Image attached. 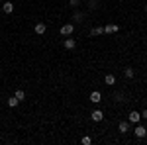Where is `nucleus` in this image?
<instances>
[{
	"label": "nucleus",
	"mask_w": 147,
	"mask_h": 145,
	"mask_svg": "<svg viewBox=\"0 0 147 145\" xmlns=\"http://www.w3.org/2000/svg\"><path fill=\"white\" fill-rule=\"evenodd\" d=\"M118 129H120V134H127V132H129V122L122 120V122L118 123Z\"/></svg>",
	"instance_id": "1a4fd4ad"
},
{
	"label": "nucleus",
	"mask_w": 147,
	"mask_h": 145,
	"mask_svg": "<svg viewBox=\"0 0 147 145\" xmlns=\"http://www.w3.org/2000/svg\"><path fill=\"white\" fill-rule=\"evenodd\" d=\"M63 47H65V49H67V51H73V49H75V47H77V39H75V37H65V39H63Z\"/></svg>",
	"instance_id": "7ed1b4c3"
},
{
	"label": "nucleus",
	"mask_w": 147,
	"mask_h": 145,
	"mask_svg": "<svg viewBox=\"0 0 147 145\" xmlns=\"http://www.w3.org/2000/svg\"><path fill=\"white\" fill-rule=\"evenodd\" d=\"M141 120H147V108L143 112H141Z\"/></svg>",
	"instance_id": "412c9836"
},
{
	"label": "nucleus",
	"mask_w": 147,
	"mask_h": 145,
	"mask_svg": "<svg viewBox=\"0 0 147 145\" xmlns=\"http://www.w3.org/2000/svg\"><path fill=\"white\" fill-rule=\"evenodd\" d=\"M90 102H92V104H100V102H102L100 90H92V92H90Z\"/></svg>",
	"instance_id": "423d86ee"
},
{
	"label": "nucleus",
	"mask_w": 147,
	"mask_h": 145,
	"mask_svg": "<svg viewBox=\"0 0 147 145\" xmlns=\"http://www.w3.org/2000/svg\"><path fill=\"white\" fill-rule=\"evenodd\" d=\"M145 12H147V4H145Z\"/></svg>",
	"instance_id": "4be33fe9"
},
{
	"label": "nucleus",
	"mask_w": 147,
	"mask_h": 145,
	"mask_svg": "<svg viewBox=\"0 0 147 145\" xmlns=\"http://www.w3.org/2000/svg\"><path fill=\"white\" fill-rule=\"evenodd\" d=\"M112 98H114L116 102H122V100H124V94H122V92H116V94H114Z\"/></svg>",
	"instance_id": "f3484780"
},
{
	"label": "nucleus",
	"mask_w": 147,
	"mask_h": 145,
	"mask_svg": "<svg viewBox=\"0 0 147 145\" xmlns=\"http://www.w3.org/2000/svg\"><path fill=\"white\" fill-rule=\"evenodd\" d=\"M104 84H108V86H112V84H116V77H114L112 73H108V75L104 77Z\"/></svg>",
	"instance_id": "9d476101"
},
{
	"label": "nucleus",
	"mask_w": 147,
	"mask_h": 145,
	"mask_svg": "<svg viewBox=\"0 0 147 145\" xmlns=\"http://www.w3.org/2000/svg\"><path fill=\"white\" fill-rule=\"evenodd\" d=\"M73 32H75V24H63L61 26V30H59V34L61 35H73Z\"/></svg>",
	"instance_id": "f03ea898"
},
{
	"label": "nucleus",
	"mask_w": 147,
	"mask_h": 145,
	"mask_svg": "<svg viewBox=\"0 0 147 145\" xmlns=\"http://www.w3.org/2000/svg\"><path fill=\"white\" fill-rule=\"evenodd\" d=\"M134 135H136L137 139H143V137H147V127H145V125H141V123H137L136 129H134Z\"/></svg>",
	"instance_id": "f257e3e1"
},
{
	"label": "nucleus",
	"mask_w": 147,
	"mask_h": 145,
	"mask_svg": "<svg viewBox=\"0 0 147 145\" xmlns=\"http://www.w3.org/2000/svg\"><path fill=\"white\" fill-rule=\"evenodd\" d=\"M124 75H125V78H129V80H131V78L136 77V71H134L131 67H125L124 69Z\"/></svg>",
	"instance_id": "ddd939ff"
},
{
	"label": "nucleus",
	"mask_w": 147,
	"mask_h": 145,
	"mask_svg": "<svg viewBox=\"0 0 147 145\" xmlns=\"http://www.w3.org/2000/svg\"><path fill=\"white\" fill-rule=\"evenodd\" d=\"M88 8H90V10H96V8H98V0H90V2H88Z\"/></svg>",
	"instance_id": "a211bd4d"
},
{
	"label": "nucleus",
	"mask_w": 147,
	"mask_h": 145,
	"mask_svg": "<svg viewBox=\"0 0 147 145\" xmlns=\"http://www.w3.org/2000/svg\"><path fill=\"white\" fill-rule=\"evenodd\" d=\"M80 143H82V145H90V143H92V139L88 137V135H84V137L80 139Z\"/></svg>",
	"instance_id": "6ab92c4d"
},
{
	"label": "nucleus",
	"mask_w": 147,
	"mask_h": 145,
	"mask_svg": "<svg viewBox=\"0 0 147 145\" xmlns=\"http://www.w3.org/2000/svg\"><path fill=\"white\" fill-rule=\"evenodd\" d=\"M18 104H20V100H18L16 96H10V98H8V106H10V108H16Z\"/></svg>",
	"instance_id": "2eb2a0df"
},
{
	"label": "nucleus",
	"mask_w": 147,
	"mask_h": 145,
	"mask_svg": "<svg viewBox=\"0 0 147 145\" xmlns=\"http://www.w3.org/2000/svg\"><path fill=\"white\" fill-rule=\"evenodd\" d=\"M34 30H35V34H37V35H43V34L47 32V26H45L43 22H37V24H35V28H34Z\"/></svg>",
	"instance_id": "6e6552de"
},
{
	"label": "nucleus",
	"mask_w": 147,
	"mask_h": 145,
	"mask_svg": "<svg viewBox=\"0 0 147 145\" xmlns=\"http://www.w3.org/2000/svg\"><path fill=\"white\" fill-rule=\"evenodd\" d=\"M69 4H71L73 8H79V6H80V0H69Z\"/></svg>",
	"instance_id": "aec40b11"
},
{
	"label": "nucleus",
	"mask_w": 147,
	"mask_h": 145,
	"mask_svg": "<svg viewBox=\"0 0 147 145\" xmlns=\"http://www.w3.org/2000/svg\"><path fill=\"white\" fill-rule=\"evenodd\" d=\"M118 30H120V28H118L116 24H108V26L104 28V34H116Z\"/></svg>",
	"instance_id": "9b49d317"
},
{
	"label": "nucleus",
	"mask_w": 147,
	"mask_h": 145,
	"mask_svg": "<svg viewBox=\"0 0 147 145\" xmlns=\"http://www.w3.org/2000/svg\"><path fill=\"white\" fill-rule=\"evenodd\" d=\"M90 118H92V122H102V120H104V112L102 110H92Z\"/></svg>",
	"instance_id": "0eeeda50"
},
{
	"label": "nucleus",
	"mask_w": 147,
	"mask_h": 145,
	"mask_svg": "<svg viewBox=\"0 0 147 145\" xmlns=\"http://www.w3.org/2000/svg\"><path fill=\"white\" fill-rule=\"evenodd\" d=\"M2 12H4V14H12V12H14V2L4 0V2H2Z\"/></svg>",
	"instance_id": "39448f33"
},
{
	"label": "nucleus",
	"mask_w": 147,
	"mask_h": 145,
	"mask_svg": "<svg viewBox=\"0 0 147 145\" xmlns=\"http://www.w3.org/2000/svg\"><path fill=\"white\" fill-rule=\"evenodd\" d=\"M14 96H16V98H18V100H20V102H22L24 98H26V92H24L22 88H18V90H16V92H14Z\"/></svg>",
	"instance_id": "dca6fc26"
},
{
	"label": "nucleus",
	"mask_w": 147,
	"mask_h": 145,
	"mask_svg": "<svg viewBox=\"0 0 147 145\" xmlns=\"http://www.w3.org/2000/svg\"><path fill=\"white\" fill-rule=\"evenodd\" d=\"M73 20H75V22H82V20H84V12L77 10L75 14H73Z\"/></svg>",
	"instance_id": "4468645a"
},
{
	"label": "nucleus",
	"mask_w": 147,
	"mask_h": 145,
	"mask_svg": "<svg viewBox=\"0 0 147 145\" xmlns=\"http://www.w3.org/2000/svg\"><path fill=\"white\" fill-rule=\"evenodd\" d=\"M90 35H92V37H94V35H96V37H98V35H104V28H102V26L92 28V30H90Z\"/></svg>",
	"instance_id": "f8f14e48"
},
{
	"label": "nucleus",
	"mask_w": 147,
	"mask_h": 145,
	"mask_svg": "<svg viewBox=\"0 0 147 145\" xmlns=\"http://www.w3.org/2000/svg\"><path fill=\"white\" fill-rule=\"evenodd\" d=\"M127 122H129V123H139V122H141V112H137V110L129 112V116H127Z\"/></svg>",
	"instance_id": "20e7f679"
},
{
	"label": "nucleus",
	"mask_w": 147,
	"mask_h": 145,
	"mask_svg": "<svg viewBox=\"0 0 147 145\" xmlns=\"http://www.w3.org/2000/svg\"><path fill=\"white\" fill-rule=\"evenodd\" d=\"M2 2H4V0H0V4H2Z\"/></svg>",
	"instance_id": "5701e85b"
}]
</instances>
